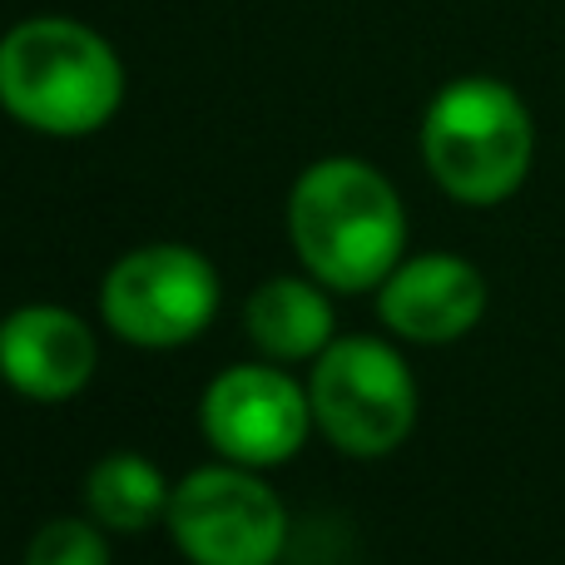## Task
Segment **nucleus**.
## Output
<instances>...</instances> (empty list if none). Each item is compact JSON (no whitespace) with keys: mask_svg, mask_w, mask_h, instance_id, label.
Here are the masks:
<instances>
[{"mask_svg":"<svg viewBox=\"0 0 565 565\" xmlns=\"http://www.w3.org/2000/svg\"><path fill=\"white\" fill-rule=\"evenodd\" d=\"M288 234L322 288L367 292L402 264L407 214L387 179L362 159L302 169L288 199Z\"/></svg>","mask_w":565,"mask_h":565,"instance_id":"obj_1","label":"nucleus"},{"mask_svg":"<svg viewBox=\"0 0 565 565\" xmlns=\"http://www.w3.org/2000/svg\"><path fill=\"white\" fill-rule=\"evenodd\" d=\"M125 99V65L105 35L65 15L20 20L0 40V105L55 139L95 135Z\"/></svg>","mask_w":565,"mask_h":565,"instance_id":"obj_2","label":"nucleus"},{"mask_svg":"<svg viewBox=\"0 0 565 565\" xmlns=\"http://www.w3.org/2000/svg\"><path fill=\"white\" fill-rule=\"evenodd\" d=\"M422 159L461 204H501L531 169V115L501 79H451L422 119Z\"/></svg>","mask_w":565,"mask_h":565,"instance_id":"obj_3","label":"nucleus"},{"mask_svg":"<svg viewBox=\"0 0 565 565\" xmlns=\"http://www.w3.org/2000/svg\"><path fill=\"white\" fill-rule=\"evenodd\" d=\"M312 422L348 457H382L417 422L412 372L377 338H332L308 382Z\"/></svg>","mask_w":565,"mask_h":565,"instance_id":"obj_4","label":"nucleus"},{"mask_svg":"<svg viewBox=\"0 0 565 565\" xmlns=\"http://www.w3.org/2000/svg\"><path fill=\"white\" fill-rule=\"evenodd\" d=\"M169 536L194 565H274L288 541V511L254 467L189 471L169 491Z\"/></svg>","mask_w":565,"mask_h":565,"instance_id":"obj_5","label":"nucleus"},{"mask_svg":"<svg viewBox=\"0 0 565 565\" xmlns=\"http://www.w3.org/2000/svg\"><path fill=\"white\" fill-rule=\"evenodd\" d=\"M99 312L109 332L135 348H179L214 322L218 274L199 248L184 244L135 248L105 274Z\"/></svg>","mask_w":565,"mask_h":565,"instance_id":"obj_6","label":"nucleus"},{"mask_svg":"<svg viewBox=\"0 0 565 565\" xmlns=\"http://www.w3.org/2000/svg\"><path fill=\"white\" fill-rule=\"evenodd\" d=\"M312 422V397L268 362H244L209 382L204 437L218 457L238 467H278L302 447Z\"/></svg>","mask_w":565,"mask_h":565,"instance_id":"obj_7","label":"nucleus"},{"mask_svg":"<svg viewBox=\"0 0 565 565\" xmlns=\"http://www.w3.org/2000/svg\"><path fill=\"white\" fill-rule=\"evenodd\" d=\"M95 332L65 308L30 302L0 322V377L30 402H65L95 377Z\"/></svg>","mask_w":565,"mask_h":565,"instance_id":"obj_8","label":"nucleus"},{"mask_svg":"<svg viewBox=\"0 0 565 565\" xmlns=\"http://www.w3.org/2000/svg\"><path fill=\"white\" fill-rule=\"evenodd\" d=\"M377 312L397 338L451 342L487 312V282L457 254H422L397 264L377 288Z\"/></svg>","mask_w":565,"mask_h":565,"instance_id":"obj_9","label":"nucleus"},{"mask_svg":"<svg viewBox=\"0 0 565 565\" xmlns=\"http://www.w3.org/2000/svg\"><path fill=\"white\" fill-rule=\"evenodd\" d=\"M244 322H248V338L258 342V352L274 362L318 358L332 342V332H338L332 302L322 298L318 282H302V278L264 282V288L248 298Z\"/></svg>","mask_w":565,"mask_h":565,"instance_id":"obj_10","label":"nucleus"},{"mask_svg":"<svg viewBox=\"0 0 565 565\" xmlns=\"http://www.w3.org/2000/svg\"><path fill=\"white\" fill-rule=\"evenodd\" d=\"M169 491L174 487H164L159 467H149L139 451H109V457H99L89 467V481H85L89 516L105 531H119V536H135V531L154 526L169 511Z\"/></svg>","mask_w":565,"mask_h":565,"instance_id":"obj_11","label":"nucleus"},{"mask_svg":"<svg viewBox=\"0 0 565 565\" xmlns=\"http://www.w3.org/2000/svg\"><path fill=\"white\" fill-rule=\"evenodd\" d=\"M25 565H109L105 526L99 521H50L40 526V536H30Z\"/></svg>","mask_w":565,"mask_h":565,"instance_id":"obj_12","label":"nucleus"}]
</instances>
